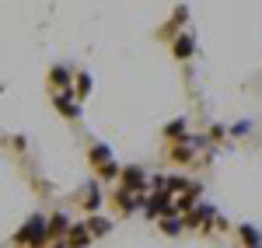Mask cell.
Returning a JSON list of instances; mask_svg holds the SVG:
<instances>
[{
	"mask_svg": "<svg viewBox=\"0 0 262 248\" xmlns=\"http://www.w3.org/2000/svg\"><path fill=\"white\" fill-rule=\"evenodd\" d=\"M14 245H28V248H46V241H49V220L42 217V213H35V217H28L25 220V228L14 231V238H11Z\"/></svg>",
	"mask_w": 262,
	"mask_h": 248,
	"instance_id": "obj_1",
	"label": "cell"
},
{
	"mask_svg": "<svg viewBox=\"0 0 262 248\" xmlns=\"http://www.w3.org/2000/svg\"><path fill=\"white\" fill-rule=\"evenodd\" d=\"M91 91V74H77V98H84Z\"/></svg>",
	"mask_w": 262,
	"mask_h": 248,
	"instance_id": "obj_16",
	"label": "cell"
},
{
	"mask_svg": "<svg viewBox=\"0 0 262 248\" xmlns=\"http://www.w3.org/2000/svg\"><path fill=\"white\" fill-rule=\"evenodd\" d=\"M143 210H147L150 220H154V217H179V213H175V199H171L168 192H154V196L143 203Z\"/></svg>",
	"mask_w": 262,
	"mask_h": 248,
	"instance_id": "obj_3",
	"label": "cell"
},
{
	"mask_svg": "<svg viewBox=\"0 0 262 248\" xmlns=\"http://www.w3.org/2000/svg\"><path fill=\"white\" fill-rule=\"evenodd\" d=\"M49 81H53V87H60V91H70V81H74V74H70L67 66H53Z\"/></svg>",
	"mask_w": 262,
	"mask_h": 248,
	"instance_id": "obj_10",
	"label": "cell"
},
{
	"mask_svg": "<svg viewBox=\"0 0 262 248\" xmlns=\"http://www.w3.org/2000/svg\"><path fill=\"white\" fill-rule=\"evenodd\" d=\"M140 203H147V199H140L137 192H126V189H119V192H116V207H119L122 213H133Z\"/></svg>",
	"mask_w": 262,
	"mask_h": 248,
	"instance_id": "obj_7",
	"label": "cell"
},
{
	"mask_svg": "<svg viewBox=\"0 0 262 248\" xmlns=\"http://www.w3.org/2000/svg\"><path fill=\"white\" fill-rule=\"evenodd\" d=\"M168 154H171V161H179V165H189V161H192V150H189V144H175Z\"/></svg>",
	"mask_w": 262,
	"mask_h": 248,
	"instance_id": "obj_14",
	"label": "cell"
},
{
	"mask_svg": "<svg viewBox=\"0 0 262 248\" xmlns=\"http://www.w3.org/2000/svg\"><path fill=\"white\" fill-rule=\"evenodd\" d=\"M84 224H88V231H91L95 238H98V234H108V231H112V220H105V217H98V213H95V217H88Z\"/></svg>",
	"mask_w": 262,
	"mask_h": 248,
	"instance_id": "obj_13",
	"label": "cell"
},
{
	"mask_svg": "<svg viewBox=\"0 0 262 248\" xmlns=\"http://www.w3.org/2000/svg\"><path fill=\"white\" fill-rule=\"evenodd\" d=\"M53 248H67V241H53Z\"/></svg>",
	"mask_w": 262,
	"mask_h": 248,
	"instance_id": "obj_18",
	"label": "cell"
},
{
	"mask_svg": "<svg viewBox=\"0 0 262 248\" xmlns=\"http://www.w3.org/2000/svg\"><path fill=\"white\" fill-rule=\"evenodd\" d=\"M91 231H88V224H74L70 228V234H67V248H88L91 245Z\"/></svg>",
	"mask_w": 262,
	"mask_h": 248,
	"instance_id": "obj_5",
	"label": "cell"
},
{
	"mask_svg": "<svg viewBox=\"0 0 262 248\" xmlns=\"http://www.w3.org/2000/svg\"><path fill=\"white\" fill-rule=\"evenodd\" d=\"M164 133H168V140H189V133H185V119H171V123L164 126Z\"/></svg>",
	"mask_w": 262,
	"mask_h": 248,
	"instance_id": "obj_11",
	"label": "cell"
},
{
	"mask_svg": "<svg viewBox=\"0 0 262 248\" xmlns=\"http://www.w3.org/2000/svg\"><path fill=\"white\" fill-rule=\"evenodd\" d=\"M238 238H242V248H262V234L252 224H242L238 228Z\"/></svg>",
	"mask_w": 262,
	"mask_h": 248,
	"instance_id": "obj_9",
	"label": "cell"
},
{
	"mask_svg": "<svg viewBox=\"0 0 262 248\" xmlns=\"http://www.w3.org/2000/svg\"><path fill=\"white\" fill-rule=\"evenodd\" d=\"M171 53H175L179 60H189V56H192V39H189V35H179V39L171 42Z\"/></svg>",
	"mask_w": 262,
	"mask_h": 248,
	"instance_id": "obj_12",
	"label": "cell"
},
{
	"mask_svg": "<svg viewBox=\"0 0 262 248\" xmlns=\"http://www.w3.org/2000/svg\"><path fill=\"white\" fill-rule=\"evenodd\" d=\"M81 207L95 217L98 213V207H101V189L98 186H84V196H81Z\"/></svg>",
	"mask_w": 262,
	"mask_h": 248,
	"instance_id": "obj_6",
	"label": "cell"
},
{
	"mask_svg": "<svg viewBox=\"0 0 262 248\" xmlns=\"http://www.w3.org/2000/svg\"><path fill=\"white\" fill-rule=\"evenodd\" d=\"M88 157H91V165H95V168L112 165V150H108L105 144H91V150H88Z\"/></svg>",
	"mask_w": 262,
	"mask_h": 248,
	"instance_id": "obj_8",
	"label": "cell"
},
{
	"mask_svg": "<svg viewBox=\"0 0 262 248\" xmlns=\"http://www.w3.org/2000/svg\"><path fill=\"white\" fill-rule=\"evenodd\" d=\"M119 178H122V189H126V192H137V196H143V192L150 189V178H147V171H143L140 165H126Z\"/></svg>",
	"mask_w": 262,
	"mask_h": 248,
	"instance_id": "obj_2",
	"label": "cell"
},
{
	"mask_svg": "<svg viewBox=\"0 0 262 248\" xmlns=\"http://www.w3.org/2000/svg\"><path fill=\"white\" fill-rule=\"evenodd\" d=\"M182 228H185V220H182V217H164V220H161V231H164V234H179Z\"/></svg>",
	"mask_w": 262,
	"mask_h": 248,
	"instance_id": "obj_15",
	"label": "cell"
},
{
	"mask_svg": "<svg viewBox=\"0 0 262 248\" xmlns=\"http://www.w3.org/2000/svg\"><path fill=\"white\" fill-rule=\"evenodd\" d=\"M248 129H252V123H248V119H245V123H238V126H234V129H231V133H234V137H245V133H248Z\"/></svg>",
	"mask_w": 262,
	"mask_h": 248,
	"instance_id": "obj_17",
	"label": "cell"
},
{
	"mask_svg": "<svg viewBox=\"0 0 262 248\" xmlns=\"http://www.w3.org/2000/svg\"><path fill=\"white\" fill-rule=\"evenodd\" d=\"M53 105H56V112L60 116H67V119H77V105H74V91H56L53 95Z\"/></svg>",
	"mask_w": 262,
	"mask_h": 248,
	"instance_id": "obj_4",
	"label": "cell"
}]
</instances>
